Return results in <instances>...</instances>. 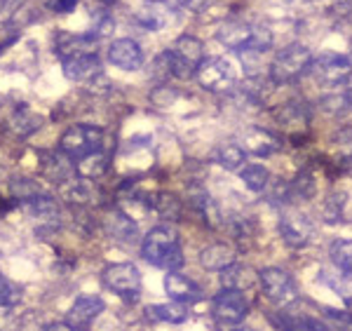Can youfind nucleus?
I'll return each mask as SVG.
<instances>
[{
    "mask_svg": "<svg viewBox=\"0 0 352 331\" xmlns=\"http://www.w3.org/2000/svg\"><path fill=\"white\" fill-rule=\"evenodd\" d=\"M146 315L153 322H169V324H181L188 319V308L181 306V303H160V306H151L148 310H146Z\"/></svg>",
    "mask_w": 352,
    "mask_h": 331,
    "instance_id": "26",
    "label": "nucleus"
},
{
    "mask_svg": "<svg viewBox=\"0 0 352 331\" xmlns=\"http://www.w3.org/2000/svg\"><path fill=\"white\" fill-rule=\"evenodd\" d=\"M104 148V132L96 125H73L59 139V151L68 160H82Z\"/></svg>",
    "mask_w": 352,
    "mask_h": 331,
    "instance_id": "3",
    "label": "nucleus"
},
{
    "mask_svg": "<svg viewBox=\"0 0 352 331\" xmlns=\"http://www.w3.org/2000/svg\"><path fill=\"white\" fill-rule=\"evenodd\" d=\"M101 3H104V5H111V3H116V0H101Z\"/></svg>",
    "mask_w": 352,
    "mask_h": 331,
    "instance_id": "46",
    "label": "nucleus"
},
{
    "mask_svg": "<svg viewBox=\"0 0 352 331\" xmlns=\"http://www.w3.org/2000/svg\"><path fill=\"white\" fill-rule=\"evenodd\" d=\"M169 61V71H172L174 78H192L197 71V66L202 64L204 59V45L200 38L195 36H181L176 38V43L172 47L164 50Z\"/></svg>",
    "mask_w": 352,
    "mask_h": 331,
    "instance_id": "4",
    "label": "nucleus"
},
{
    "mask_svg": "<svg viewBox=\"0 0 352 331\" xmlns=\"http://www.w3.org/2000/svg\"><path fill=\"white\" fill-rule=\"evenodd\" d=\"M113 28H116V19H113L109 12H101L99 17H96V21H94L92 31H89V36H92L94 40H101V38L111 36Z\"/></svg>",
    "mask_w": 352,
    "mask_h": 331,
    "instance_id": "38",
    "label": "nucleus"
},
{
    "mask_svg": "<svg viewBox=\"0 0 352 331\" xmlns=\"http://www.w3.org/2000/svg\"><path fill=\"white\" fill-rule=\"evenodd\" d=\"M10 191H12V195L16 200H21V202H26V200L41 195V186H38L36 181H31V179H12V184H10Z\"/></svg>",
    "mask_w": 352,
    "mask_h": 331,
    "instance_id": "36",
    "label": "nucleus"
},
{
    "mask_svg": "<svg viewBox=\"0 0 352 331\" xmlns=\"http://www.w3.org/2000/svg\"><path fill=\"white\" fill-rule=\"evenodd\" d=\"M242 181H244V186H247L249 191L263 193L265 188H268V184H270V174H268V169H265L263 164H247V167L242 169Z\"/></svg>",
    "mask_w": 352,
    "mask_h": 331,
    "instance_id": "31",
    "label": "nucleus"
},
{
    "mask_svg": "<svg viewBox=\"0 0 352 331\" xmlns=\"http://www.w3.org/2000/svg\"><path fill=\"white\" fill-rule=\"evenodd\" d=\"M21 3L24 0H0V24H8L16 14V10L21 8Z\"/></svg>",
    "mask_w": 352,
    "mask_h": 331,
    "instance_id": "39",
    "label": "nucleus"
},
{
    "mask_svg": "<svg viewBox=\"0 0 352 331\" xmlns=\"http://www.w3.org/2000/svg\"><path fill=\"white\" fill-rule=\"evenodd\" d=\"M310 73L315 76L317 83L336 87V85L348 83V78L352 76V61L343 54L324 52L320 56H312Z\"/></svg>",
    "mask_w": 352,
    "mask_h": 331,
    "instance_id": "6",
    "label": "nucleus"
},
{
    "mask_svg": "<svg viewBox=\"0 0 352 331\" xmlns=\"http://www.w3.org/2000/svg\"><path fill=\"white\" fill-rule=\"evenodd\" d=\"M280 235L294 249H300L310 242L312 224L303 214H285L280 219Z\"/></svg>",
    "mask_w": 352,
    "mask_h": 331,
    "instance_id": "16",
    "label": "nucleus"
},
{
    "mask_svg": "<svg viewBox=\"0 0 352 331\" xmlns=\"http://www.w3.org/2000/svg\"><path fill=\"white\" fill-rule=\"evenodd\" d=\"M134 21L144 28V31L155 33L172 21V10H169V5L162 3V0H151V3H146L144 8L136 12Z\"/></svg>",
    "mask_w": 352,
    "mask_h": 331,
    "instance_id": "19",
    "label": "nucleus"
},
{
    "mask_svg": "<svg viewBox=\"0 0 352 331\" xmlns=\"http://www.w3.org/2000/svg\"><path fill=\"white\" fill-rule=\"evenodd\" d=\"M61 66H64V76L73 83H92L94 78L101 76V61L96 52L73 56V59L61 61Z\"/></svg>",
    "mask_w": 352,
    "mask_h": 331,
    "instance_id": "17",
    "label": "nucleus"
},
{
    "mask_svg": "<svg viewBox=\"0 0 352 331\" xmlns=\"http://www.w3.org/2000/svg\"><path fill=\"white\" fill-rule=\"evenodd\" d=\"M141 254L151 266L162 268L167 273H176L186 264L181 242L174 228L169 226H155L141 242Z\"/></svg>",
    "mask_w": 352,
    "mask_h": 331,
    "instance_id": "1",
    "label": "nucleus"
},
{
    "mask_svg": "<svg viewBox=\"0 0 352 331\" xmlns=\"http://www.w3.org/2000/svg\"><path fill=\"white\" fill-rule=\"evenodd\" d=\"M270 322L275 324L277 331H320V322L296 308H282V310L272 312Z\"/></svg>",
    "mask_w": 352,
    "mask_h": 331,
    "instance_id": "18",
    "label": "nucleus"
},
{
    "mask_svg": "<svg viewBox=\"0 0 352 331\" xmlns=\"http://www.w3.org/2000/svg\"><path fill=\"white\" fill-rule=\"evenodd\" d=\"M320 106H322V111L329 113V116H340V113L350 111L345 94H329V96H322Z\"/></svg>",
    "mask_w": 352,
    "mask_h": 331,
    "instance_id": "37",
    "label": "nucleus"
},
{
    "mask_svg": "<svg viewBox=\"0 0 352 331\" xmlns=\"http://www.w3.org/2000/svg\"><path fill=\"white\" fill-rule=\"evenodd\" d=\"M45 331H82V329L73 327V324H68V322H54V324H50Z\"/></svg>",
    "mask_w": 352,
    "mask_h": 331,
    "instance_id": "43",
    "label": "nucleus"
},
{
    "mask_svg": "<svg viewBox=\"0 0 352 331\" xmlns=\"http://www.w3.org/2000/svg\"><path fill=\"white\" fill-rule=\"evenodd\" d=\"M21 303V287L12 279L0 275V310L10 312Z\"/></svg>",
    "mask_w": 352,
    "mask_h": 331,
    "instance_id": "32",
    "label": "nucleus"
},
{
    "mask_svg": "<svg viewBox=\"0 0 352 331\" xmlns=\"http://www.w3.org/2000/svg\"><path fill=\"white\" fill-rule=\"evenodd\" d=\"M151 207L155 209L162 219H169V221H179L181 212H184V209H181V200L172 195V193H155L151 200Z\"/></svg>",
    "mask_w": 352,
    "mask_h": 331,
    "instance_id": "28",
    "label": "nucleus"
},
{
    "mask_svg": "<svg viewBox=\"0 0 352 331\" xmlns=\"http://www.w3.org/2000/svg\"><path fill=\"white\" fill-rule=\"evenodd\" d=\"M217 160H219V164L221 167H226V169H240L242 164H244V160H247V153H244V148L240 144H221V148L217 151Z\"/></svg>",
    "mask_w": 352,
    "mask_h": 331,
    "instance_id": "30",
    "label": "nucleus"
},
{
    "mask_svg": "<svg viewBox=\"0 0 352 331\" xmlns=\"http://www.w3.org/2000/svg\"><path fill=\"white\" fill-rule=\"evenodd\" d=\"M24 209L33 216V219H43V221L59 219V204H56V200L52 195H45V193H41V195H36L31 200H26Z\"/></svg>",
    "mask_w": 352,
    "mask_h": 331,
    "instance_id": "25",
    "label": "nucleus"
},
{
    "mask_svg": "<svg viewBox=\"0 0 352 331\" xmlns=\"http://www.w3.org/2000/svg\"><path fill=\"white\" fill-rule=\"evenodd\" d=\"M331 261L338 270L352 277V239H336L331 244Z\"/></svg>",
    "mask_w": 352,
    "mask_h": 331,
    "instance_id": "33",
    "label": "nucleus"
},
{
    "mask_svg": "<svg viewBox=\"0 0 352 331\" xmlns=\"http://www.w3.org/2000/svg\"><path fill=\"white\" fill-rule=\"evenodd\" d=\"M106 287L113 289L120 299L134 301L141 294V273L134 264H113L104 270Z\"/></svg>",
    "mask_w": 352,
    "mask_h": 331,
    "instance_id": "7",
    "label": "nucleus"
},
{
    "mask_svg": "<svg viewBox=\"0 0 352 331\" xmlns=\"http://www.w3.org/2000/svg\"><path fill=\"white\" fill-rule=\"evenodd\" d=\"M104 231L120 247H134V244H139V226L132 221V216H127L120 209H113V212L104 216Z\"/></svg>",
    "mask_w": 352,
    "mask_h": 331,
    "instance_id": "11",
    "label": "nucleus"
},
{
    "mask_svg": "<svg viewBox=\"0 0 352 331\" xmlns=\"http://www.w3.org/2000/svg\"><path fill=\"white\" fill-rule=\"evenodd\" d=\"M200 264H202V268H207V270L221 273L228 266L235 264V252H232V247H228V244H223V242L209 244L207 249L200 252Z\"/></svg>",
    "mask_w": 352,
    "mask_h": 331,
    "instance_id": "23",
    "label": "nucleus"
},
{
    "mask_svg": "<svg viewBox=\"0 0 352 331\" xmlns=\"http://www.w3.org/2000/svg\"><path fill=\"white\" fill-rule=\"evenodd\" d=\"M209 0H179V8L188 10V12H202L207 8Z\"/></svg>",
    "mask_w": 352,
    "mask_h": 331,
    "instance_id": "41",
    "label": "nucleus"
},
{
    "mask_svg": "<svg viewBox=\"0 0 352 331\" xmlns=\"http://www.w3.org/2000/svg\"><path fill=\"white\" fill-rule=\"evenodd\" d=\"M104 299L96 294H82L76 299V303L71 306V310H68V324H73V327L82 329V327H89V324L94 322L96 317L104 312Z\"/></svg>",
    "mask_w": 352,
    "mask_h": 331,
    "instance_id": "15",
    "label": "nucleus"
},
{
    "mask_svg": "<svg viewBox=\"0 0 352 331\" xmlns=\"http://www.w3.org/2000/svg\"><path fill=\"white\" fill-rule=\"evenodd\" d=\"M345 99H348V106H350V111H352V87L345 92Z\"/></svg>",
    "mask_w": 352,
    "mask_h": 331,
    "instance_id": "44",
    "label": "nucleus"
},
{
    "mask_svg": "<svg viewBox=\"0 0 352 331\" xmlns=\"http://www.w3.org/2000/svg\"><path fill=\"white\" fill-rule=\"evenodd\" d=\"M240 146L244 148V153H254V156H258V158H268L280 148V141H277L270 132H265V129H249V132L242 136Z\"/></svg>",
    "mask_w": 352,
    "mask_h": 331,
    "instance_id": "21",
    "label": "nucleus"
},
{
    "mask_svg": "<svg viewBox=\"0 0 352 331\" xmlns=\"http://www.w3.org/2000/svg\"><path fill=\"white\" fill-rule=\"evenodd\" d=\"M310 64H312L310 50L300 43H294L289 47L280 50L275 59H272L270 78L275 83H292V80H298L300 76L310 73Z\"/></svg>",
    "mask_w": 352,
    "mask_h": 331,
    "instance_id": "5",
    "label": "nucleus"
},
{
    "mask_svg": "<svg viewBox=\"0 0 352 331\" xmlns=\"http://www.w3.org/2000/svg\"><path fill=\"white\" fill-rule=\"evenodd\" d=\"M197 83L209 92H226L235 85V71L221 56H204L202 64L195 71Z\"/></svg>",
    "mask_w": 352,
    "mask_h": 331,
    "instance_id": "8",
    "label": "nucleus"
},
{
    "mask_svg": "<svg viewBox=\"0 0 352 331\" xmlns=\"http://www.w3.org/2000/svg\"><path fill=\"white\" fill-rule=\"evenodd\" d=\"M164 292L169 294V299L181 306L197 303V301H202V296H204L200 284H195L186 275H179V273H167V275H164Z\"/></svg>",
    "mask_w": 352,
    "mask_h": 331,
    "instance_id": "14",
    "label": "nucleus"
},
{
    "mask_svg": "<svg viewBox=\"0 0 352 331\" xmlns=\"http://www.w3.org/2000/svg\"><path fill=\"white\" fill-rule=\"evenodd\" d=\"M109 169V158L104 153H94V156H87L82 160H78L76 164V172L82 176V179L92 181V179H99L101 174Z\"/></svg>",
    "mask_w": 352,
    "mask_h": 331,
    "instance_id": "29",
    "label": "nucleus"
},
{
    "mask_svg": "<svg viewBox=\"0 0 352 331\" xmlns=\"http://www.w3.org/2000/svg\"><path fill=\"white\" fill-rule=\"evenodd\" d=\"M289 191H292V200H310L315 195V179L308 172H300L296 179L289 181Z\"/></svg>",
    "mask_w": 352,
    "mask_h": 331,
    "instance_id": "35",
    "label": "nucleus"
},
{
    "mask_svg": "<svg viewBox=\"0 0 352 331\" xmlns=\"http://www.w3.org/2000/svg\"><path fill=\"white\" fill-rule=\"evenodd\" d=\"M76 5H78V0H50L47 8L56 14H68L76 10Z\"/></svg>",
    "mask_w": 352,
    "mask_h": 331,
    "instance_id": "40",
    "label": "nucleus"
},
{
    "mask_svg": "<svg viewBox=\"0 0 352 331\" xmlns=\"http://www.w3.org/2000/svg\"><path fill=\"white\" fill-rule=\"evenodd\" d=\"M228 331H256V329H252V327H235V329H228Z\"/></svg>",
    "mask_w": 352,
    "mask_h": 331,
    "instance_id": "45",
    "label": "nucleus"
},
{
    "mask_svg": "<svg viewBox=\"0 0 352 331\" xmlns=\"http://www.w3.org/2000/svg\"><path fill=\"white\" fill-rule=\"evenodd\" d=\"M254 282H256V275H254V270L249 266L232 264L226 268V270H221V284H223V289L244 292V289H249Z\"/></svg>",
    "mask_w": 352,
    "mask_h": 331,
    "instance_id": "24",
    "label": "nucleus"
},
{
    "mask_svg": "<svg viewBox=\"0 0 352 331\" xmlns=\"http://www.w3.org/2000/svg\"><path fill=\"white\" fill-rule=\"evenodd\" d=\"M258 279L263 284L265 296L277 306H289L298 299V287L292 279L287 270L282 268H265V270L258 273Z\"/></svg>",
    "mask_w": 352,
    "mask_h": 331,
    "instance_id": "9",
    "label": "nucleus"
},
{
    "mask_svg": "<svg viewBox=\"0 0 352 331\" xmlns=\"http://www.w3.org/2000/svg\"><path fill=\"white\" fill-rule=\"evenodd\" d=\"M109 61L122 71H136L144 66V50L132 38H118L109 47Z\"/></svg>",
    "mask_w": 352,
    "mask_h": 331,
    "instance_id": "12",
    "label": "nucleus"
},
{
    "mask_svg": "<svg viewBox=\"0 0 352 331\" xmlns=\"http://www.w3.org/2000/svg\"><path fill=\"white\" fill-rule=\"evenodd\" d=\"M212 312L217 317V322H221L226 327H235V324L244 322V317L249 315V301L242 292L235 289H223L221 294H217L212 303Z\"/></svg>",
    "mask_w": 352,
    "mask_h": 331,
    "instance_id": "10",
    "label": "nucleus"
},
{
    "mask_svg": "<svg viewBox=\"0 0 352 331\" xmlns=\"http://www.w3.org/2000/svg\"><path fill=\"white\" fill-rule=\"evenodd\" d=\"M10 127L19 136H31L33 132H38V129L43 127V118L31 113L28 108H16L12 113V118H10Z\"/></svg>",
    "mask_w": 352,
    "mask_h": 331,
    "instance_id": "27",
    "label": "nucleus"
},
{
    "mask_svg": "<svg viewBox=\"0 0 352 331\" xmlns=\"http://www.w3.org/2000/svg\"><path fill=\"white\" fill-rule=\"evenodd\" d=\"M188 202H190V207L195 209L197 216H200V219L207 226H212V228H219L221 226L219 207H217V202H214L209 193H204L202 188H192L190 195H188Z\"/></svg>",
    "mask_w": 352,
    "mask_h": 331,
    "instance_id": "22",
    "label": "nucleus"
},
{
    "mask_svg": "<svg viewBox=\"0 0 352 331\" xmlns=\"http://www.w3.org/2000/svg\"><path fill=\"white\" fill-rule=\"evenodd\" d=\"M41 169L45 174V179L54 181V184H64V181H71L73 174H76V164H71L61 151H52V153H41Z\"/></svg>",
    "mask_w": 352,
    "mask_h": 331,
    "instance_id": "20",
    "label": "nucleus"
},
{
    "mask_svg": "<svg viewBox=\"0 0 352 331\" xmlns=\"http://www.w3.org/2000/svg\"><path fill=\"white\" fill-rule=\"evenodd\" d=\"M217 40L232 52L261 54L270 50L272 33L268 26L256 24V21H226L217 31Z\"/></svg>",
    "mask_w": 352,
    "mask_h": 331,
    "instance_id": "2",
    "label": "nucleus"
},
{
    "mask_svg": "<svg viewBox=\"0 0 352 331\" xmlns=\"http://www.w3.org/2000/svg\"><path fill=\"white\" fill-rule=\"evenodd\" d=\"M340 148H343V153L352 160V127L345 129L343 134H340Z\"/></svg>",
    "mask_w": 352,
    "mask_h": 331,
    "instance_id": "42",
    "label": "nucleus"
},
{
    "mask_svg": "<svg viewBox=\"0 0 352 331\" xmlns=\"http://www.w3.org/2000/svg\"><path fill=\"white\" fill-rule=\"evenodd\" d=\"M96 43L89 33H68V31H59L54 38V52L61 56V61L73 59V56H80V54H92L96 52Z\"/></svg>",
    "mask_w": 352,
    "mask_h": 331,
    "instance_id": "13",
    "label": "nucleus"
},
{
    "mask_svg": "<svg viewBox=\"0 0 352 331\" xmlns=\"http://www.w3.org/2000/svg\"><path fill=\"white\" fill-rule=\"evenodd\" d=\"M343 209H345V193H331L324 204H322V219L327 224H338L340 216H343Z\"/></svg>",
    "mask_w": 352,
    "mask_h": 331,
    "instance_id": "34",
    "label": "nucleus"
}]
</instances>
